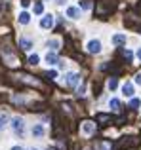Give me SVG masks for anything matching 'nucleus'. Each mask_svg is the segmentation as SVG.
<instances>
[{
	"label": "nucleus",
	"mask_w": 141,
	"mask_h": 150,
	"mask_svg": "<svg viewBox=\"0 0 141 150\" xmlns=\"http://www.w3.org/2000/svg\"><path fill=\"white\" fill-rule=\"evenodd\" d=\"M82 133L84 135H93L95 133V122H92V120H86V122H82Z\"/></svg>",
	"instance_id": "1"
},
{
	"label": "nucleus",
	"mask_w": 141,
	"mask_h": 150,
	"mask_svg": "<svg viewBox=\"0 0 141 150\" xmlns=\"http://www.w3.org/2000/svg\"><path fill=\"white\" fill-rule=\"evenodd\" d=\"M113 6H115V4H105V0H103V2H99V4H97L95 13H97V15H107V13H111Z\"/></svg>",
	"instance_id": "2"
},
{
	"label": "nucleus",
	"mask_w": 141,
	"mask_h": 150,
	"mask_svg": "<svg viewBox=\"0 0 141 150\" xmlns=\"http://www.w3.org/2000/svg\"><path fill=\"white\" fill-rule=\"evenodd\" d=\"M78 82H80V76H78L76 72H69V74H67V80H65V84H67L69 88H76Z\"/></svg>",
	"instance_id": "3"
},
{
	"label": "nucleus",
	"mask_w": 141,
	"mask_h": 150,
	"mask_svg": "<svg viewBox=\"0 0 141 150\" xmlns=\"http://www.w3.org/2000/svg\"><path fill=\"white\" fill-rule=\"evenodd\" d=\"M139 141L135 137H122V141L118 143V148H124V146H137Z\"/></svg>",
	"instance_id": "4"
},
{
	"label": "nucleus",
	"mask_w": 141,
	"mask_h": 150,
	"mask_svg": "<svg viewBox=\"0 0 141 150\" xmlns=\"http://www.w3.org/2000/svg\"><path fill=\"white\" fill-rule=\"evenodd\" d=\"M93 148H95V150H113V143L103 139V141H97V143L93 144Z\"/></svg>",
	"instance_id": "5"
},
{
	"label": "nucleus",
	"mask_w": 141,
	"mask_h": 150,
	"mask_svg": "<svg viewBox=\"0 0 141 150\" xmlns=\"http://www.w3.org/2000/svg\"><path fill=\"white\" fill-rule=\"evenodd\" d=\"M88 51L90 53H99L101 51V42L99 40H90L88 42Z\"/></svg>",
	"instance_id": "6"
},
{
	"label": "nucleus",
	"mask_w": 141,
	"mask_h": 150,
	"mask_svg": "<svg viewBox=\"0 0 141 150\" xmlns=\"http://www.w3.org/2000/svg\"><path fill=\"white\" fill-rule=\"evenodd\" d=\"M11 127H14L17 133H21V131H23V127H25V125H23V118H19V116L11 118Z\"/></svg>",
	"instance_id": "7"
},
{
	"label": "nucleus",
	"mask_w": 141,
	"mask_h": 150,
	"mask_svg": "<svg viewBox=\"0 0 141 150\" xmlns=\"http://www.w3.org/2000/svg\"><path fill=\"white\" fill-rule=\"evenodd\" d=\"M40 27L42 29H52L53 27V15H44L40 19Z\"/></svg>",
	"instance_id": "8"
},
{
	"label": "nucleus",
	"mask_w": 141,
	"mask_h": 150,
	"mask_svg": "<svg viewBox=\"0 0 141 150\" xmlns=\"http://www.w3.org/2000/svg\"><path fill=\"white\" fill-rule=\"evenodd\" d=\"M95 122L107 125V124H111V122H113V118H111V114H97V116H95Z\"/></svg>",
	"instance_id": "9"
},
{
	"label": "nucleus",
	"mask_w": 141,
	"mask_h": 150,
	"mask_svg": "<svg viewBox=\"0 0 141 150\" xmlns=\"http://www.w3.org/2000/svg\"><path fill=\"white\" fill-rule=\"evenodd\" d=\"M113 44H115V46L126 44V34H115V36H113Z\"/></svg>",
	"instance_id": "10"
},
{
	"label": "nucleus",
	"mask_w": 141,
	"mask_h": 150,
	"mask_svg": "<svg viewBox=\"0 0 141 150\" xmlns=\"http://www.w3.org/2000/svg\"><path fill=\"white\" fill-rule=\"evenodd\" d=\"M19 23H21V25H29L31 23V13L29 11H21V13H19Z\"/></svg>",
	"instance_id": "11"
},
{
	"label": "nucleus",
	"mask_w": 141,
	"mask_h": 150,
	"mask_svg": "<svg viewBox=\"0 0 141 150\" xmlns=\"http://www.w3.org/2000/svg\"><path fill=\"white\" fill-rule=\"evenodd\" d=\"M78 15H80V10L78 8H67V17H70V19H78Z\"/></svg>",
	"instance_id": "12"
},
{
	"label": "nucleus",
	"mask_w": 141,
	"mask_h": 150,
	"mask_svg": "<svg viewBox=\"0 0 141 150\" xmlns=\"http://www.w3.org/2000/svg\"><path fill=\"white\" fill-rule=\"evenodd\" d=\"M122 91H124V95H126V97H132V95H134V86H132L130 82H126V84L122 86Z\"/></svg>",
	"instance_id": "13"
},
{
	"label": "nucleus",
	"mask_w": 141,
	"mask_h": 150,
	"mask_svg": "<svg viewBox=\"0 0 141 150\" xmlns=\"http://www.w3.org/2000/svg\"><path fill=\"white\" fill-rule=\"evenodd\" d=\"M19 46H21V50L29 51L31 48H33V42H31V40H27V38H21V40H19Z\"/></svg>",
	"instance_id": "14"
},
{
	"label": "nucleus",
	"mask_w": 141,
	"mask_h": 150,
	"mask_svg": "<svg viewBox=\"0 0 141 150\" xmlns=\"http://www.w3.org/2000/svg\"><path fill=\"white\" fill-rule=\"evenodd\" d=\"M33 135H34V137H42V135H44V127H42L40 124L34 125V127H33Z\"/></svg>",
	"instance_id": "15"
},
{
	"label": "nucleus",
	"mask_w": 141,
	"mask_h": 150,
	"mask_svg": "<svg viewBox=\"0 0 141 150\" xmlns=\"http://www.w3.org/2000/svg\"><path fill=\"white\" fill-rule=\"evenodd\" d=\"M46 46H48L50 50L56 51V50H59V40H57V38H53V40H48V44H46Z\"/></svg>",
	"instance_id": "16"
},
{
	"label": "nucleus",
	"mask_w": 141,
	"mask_h": 150,
	"mask_svg": "<svg viewBox=\"0 0 141 150\" xmlns=\"http://www.w3.org/2000/svg\"><path fill=\"white\" fill-rule=\"evenodd\" d=\"M46 61H48L50 65H56V63H57V55L52 51V53H48V55H46Z\"/></svg>",
	"instance_id": "17"
},
{
	"label": "nucleus",
	"mask_w": 141,
	"mask_h": 150,
	"mask_svg": "<svg viewBox=\"0 0 141 150\" xmlns=\"http://www.w3.org/2000/svg\"><path fill=\"white\" fill-rule=\"evenodd\" d=\"M109 89H116V86H118V80H116V78L115 76H111V78H109Z\"/></svg>",
	"instance_id": "18"
},
{
	"label": "nucleus",
	"mask_w": 141,
	"mask_h": 150,
	"mask_svg": "<svg viewBox=\"0 0 141 150\" xmlns=\"http://www.w3.org/2000/svg\"><path fill=\"white\" fill-rule=\"evenodd\" d=\"M111 108L115 110V112H118L120 110V101L118 99H111Z\"/></svg>",
	"instance_id": "19"
},
{
	"label": "nucleus",
	"mask_w": 141,
	"mask_h": 150,
	"mask_svg": "<svg viewBox=\"0 0 141 150\" xmlns=\"http://www.w3.org/2000/svg\"><path fill=\"white\" fill-rule=\"evenodd\" d=\"M38 61H40V57H38L36 53H33V55L29 57V65H38Z\"/></svg>",
	"instance_id": "20"
},
{
	"label": "nucleus",
	"mask_w": 141,
	"mask_h": 150,
	"mask_svg": "<svg viewBox=\"0 0 141 150\" xmlns=\"http://www.w3.org/2000/svg\"><path fill=\"white\" fill-rule=\"evenodd\" d=\"M42 11H44V6H42L40 2H36L34 4V13H42Z\"/></svg>",
	"instance_id": "21"
},
{
	"label": "nucleus",
	"mask_w": 141,
	"mask_h": 150,
	"mask_svg": "<svg viewBox=\"0 0 141 150\" xmlns=\"http://www.w3.org/2000/svg\"><path fill=\"white\" fill-rule=\"evenodd\" d=\"M44 76H46V78H50V80H53V78H57V72H56V70H50V72H46V74H44Z\"/></svg>",
	"instance_id": "22"
},
{
	"label": "nucleus",
	"mask_w": 141,
	"mask_h": 150,
	"mask_svg": "<svg viewBox=\"0 0 141 150\" xmlns=\"http://www.w3.org/2000/svg\"><path fill=\"white\" fill-rule=\"evenodd\" d=\"M139 105H141V101H139V99H132V103H130V108H137Z\"/></svg>",
	"instance_id": "23"
},
{
	"label": "nucleus",
	"mask_w": 141,
	"mask_h": 150,
	"mask_svg": "<svg viewBox=\"0 0 141 150\" xmlns=\"http://www.w3.org/2000/svg\"><path fill=\"white\" fill-rule=\"evenodd\" d=\"M82 8H84V10H90V8H92V2H90V0H82V4H80Z\"/></svg>",
	"instance_id": "24"
},
{
	"label": "nucleus",
	"mask_w": 141,
	"mask_h": 150,
	"mask_svg": "<svg viewBox=\"0 0 141 150\" xmlns=\"http://www.w3.org/2000/svg\"><path fill=\"white\" fill-rule=\"evenodd\" d=\"M122 55H124V59H126V61H132V51L124 50V51H122Z\"/></svg>",
	"instance_id": "25"
},
{
	"label": "nucleus",
	"mask_w": 141,
	"mask_h": 150,
	"mask_svg": "<svg viewBox=\"0 0 141 150\" xmlns=\"http://www.w3.org/2000/svg\"><path fill=\"white\" fill-rule=\"evenodd\" d=\"M135 82H137V84L141 86V72H139V74H135Z\"/></svg>",
	"instance_id": "26"
},
{
	"label": "nucleus",
	"mask_w": 141,
	"mask_h": 150,
	"mask_svg": "<svg viewBox=\"0 0 141 150\" xmlns=\"http://www.w3.org/2000/svg\"><path fill=\"white\" fill-rule=\"evenodd\" d=\"M11 150H23V148H21V146H14Z\"/></svg>",
	"instance_id": "27"
},
{
	"label": "nucleus",
	"mask_w": 141,
	"mask_h": 150,
	"mask_svg": "<svg viewBox=\"0 0 141 150\" xmlns=\"http://www.w3.org/2000/svg\"><path fill=\"white\" fill-rule=\"evenodd\" d=\"M137 57H139V59H141V48H139V51H137Z\"/></svg>",
	"instance_id": "28"
},
{
	"label": "nucleus",
	"mask_w": 141,
	"mask_h": 150,
	"mask_svg": "<svg viewBox=\"0 0 141 150\" xmlns=\"http://www.w3.org/2000/svg\"><path fill=\"white\" fill-rule=\"evenodd\" d=\"M31 150H36V148H31Z\"/></svg>",
	"instance_id": "29"
},
{
	"label": "nucleus",
	"mask_w": 141,
	"mask_h": 150,
	"mask_svg": "<svg viewBox=\"0 0 141 150\" xmlns=\"http://www.w3.org/2000/svg\"><path fill=\"white\" fill-rule=\"evenodd\" d=\"M0 129H2V127H0Z\"/></svg>",
	"instance_id": "30"
}]
</instances>
